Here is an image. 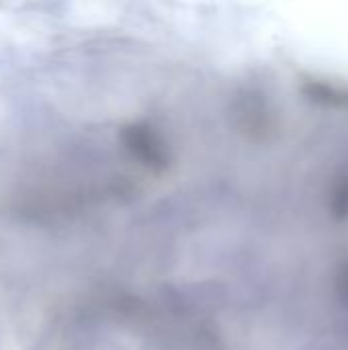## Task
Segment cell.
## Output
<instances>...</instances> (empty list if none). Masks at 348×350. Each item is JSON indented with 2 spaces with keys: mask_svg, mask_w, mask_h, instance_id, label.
Listing matches in <instances>:
<instances>
[{
  "mask_svg": "<svg viewBox=\"0 0 348 350\" xmlns=\"http://www.w3.org/2000/svg\"><path fill=\"white\" fill-rule=\"evenodd\" d=\"M121 142L125 150L144 166L152 170H164L168 166V150L162 137L146 123H131L121 129Z\"/></svg>",
  "mask_w": 348,
  "mask_h": 350,
  "instance_id": "cell-1",
  "label": "cell"
},
{
  "mask_svg": "<svg viewBox=\"0 0 348 350\" xmlns=\"http://www.w3.org/2000/svg\"><path fill=\"white\" fill-rule=\"evenodd\" d=\"M304 92L310 100L332 109H348V88L328 82H308Z\"/></svg>",
  "mask_w": 348,
  "mask_h": 350,
  "instance_id": "cell-2",
  "label": "cell"
},
{
  "mask_svg": "<svg viewBox=\"0 0 348 350\" xmlns=\"http://www.w3.org/2000/svg\"><path fill=\"white\" fill-rule=\"evenodd\" d=\"M330 209L338 219L348 217V178H343L334 185L330 197Z\"/></svg>",
  "mask_w": 348,
  "mask_h": 350,
  "instance_id": "cell-3",
  "label": "cell"
},
{
  "mask_svg": "<svg viewBox=\"0 0 348 350\" xmlns=\"http://www.w3.org/2000/svg\"><path fill=\"white\" fill-rule=\"evenodd\" d=\"M338 293H340L343 301L348 306V267H345L340 271V277H338Z\"/></svg>",
  "mask_w": 348,
  "mask_h": 350,
  "instance_id": "cell-4",
  "label": "cell"
}]
</instances>
